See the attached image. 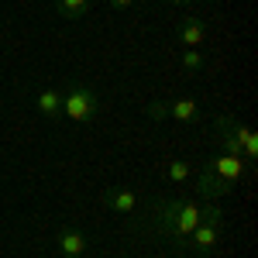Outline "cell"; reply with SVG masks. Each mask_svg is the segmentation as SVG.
Wrapping results in <instances>:
<instances>
[{
	"mask_svg": "<svg viewBox=\"0 0 258 258\" xmlns=\"http://www.w3.org/2000/svg\"><path fill=\"white\" fill-rule=\"evenodd\" d=\"M152 214L159 217L162 231H165L169 238L182 241L200 224V220H203V207L193 203V200H165V203H159Z\"/></svg>",
	"mask_w": 258,
	"mask_h": 258,
	"instance_id": "obj_1",
	"label": "cell"
},
{
	"mask_svg": "<svg viewBox=\"0 0 258 258\" xmlns=\"http://www.w3.org/2000/svg\"><path fill=\"white\" fill-rule=\"evenodd\" d=\"M100 114V93L90 83H73L62 93V117H69L73 124H90Z\"/></svg>",
	"mask_w": 258,
	"mask_h": 258,
	"instance_id": "obj_2",
	"label": "cell"
},
{
	"mask_svg": "<svg viewBox=\"0 0 258 258\" xmlns=\"http://www.w3.org/2000/svg\"><path fill=\"white\" fill-rule=\"evenodd\" d=\"M197 193H200L203 203H217L220 197L231 193V182H224V179L210 169V162H203V165H200V176H197Z\"/></svg>",
	"mask_w": 258,
	"mask_h": 258,
	"instance_id": "obj_3",
	"label": "cell"
},
{
	"mask_svg": "<svg viewBox=\"0 0 258 258\" xmlns=\"http://www.w3.org/2000/svg\"><path fill=\"white\" fill-rule=\"evenodd\" d=\"M176 38H179L182 48H200L203 41L210 38V24L200 21V18H182L176 24Z\"/></svg>",
	"mask_w": 258,
	"mask_h": 258,
	"instance_id": "obj_4",
	"label": "cell"
},
{
	"mask_svg": "<svg viewBox=\"0 0 258 258\" xmlns=\"http://www.w3.org/2000/svg\"><path fill=\"white\" fill-rule=\"evenodd\" d=\"M207 162H210V169H214L224 182H231V186L244 176V165H248L244 159H234V155H217V159H207Z\"/></svg>",
	"mask_w": 258,
	"mask_h": 258,
	"instance_id": "obj_5",
	"label": "cell"
},
{
	"mask_svg": "<svg viewBox=\"0 0 258 258\" xmlns=\"http://www.w3.org/2000/svg\"><path fill=\"white\" fill-rule=\"evenodd\" d=\"M103 207H107V210H114V214H131V210L138 207V197H135L131 189L110 186V189L103 193Z\"/></svg>",
	"mask_w": 258,
	"mask_h": 258,
	"instance_id": "obj_6",
	"label": "cell"
},
{
	"mask_svg": "<svg viewBox=\"0 0 258 258\" xmlns=\"http://www.w3.org/2000/svg\"><path fill=\"white\" fill-rule=\"evenodd\" d=\"M55 241H59V251L66 258H83V251L90 248L86 238H83V231H76V227H62Z\"/></svg>",
	"mask_w": 258,
	"mask_h": 258,
	"instance_id": "obj_7",
	"label": "cell"
},
{
	"mask_svg": "<svg viewBox=\"0 0 258 258\" xmlns=\"http://www.w3.org/2000/svg\"><path fill=\"white\" fill-rule=\"evenodd\" d=\"M35 107H38L41 117H48V120L62 117V93H59V90H52V86H45L38 97H35Z\"/></svg>",
	"mask_w": 258,
	"mask_h": 258,
	"instance_id": "obj_8",
	"label": "cell"
},
{
	"mask_svg": "<svg viewBox=\"0 0 258 258\" xmlns=\"http://www.w3.org/2000/svg\"><path fill=\"white\" fill-rule=\"evenodd\" d=\"M169 117H172V120H182V124H193V120L200 117V103L193 97L169 100Z\"/></svg>",
	"mask_w": 258,
	"mask_h": 258,
	"instance_id": "obj_9",
	"label": "cell"
},
{
	"mask_svg": "<svg viewBox=\"0 0 258 258\" xmlns=\"http://www.w3.org/2000/svg\"><path fill=\"white\" fill-rule=\"evenodd\" d=\"M59 4V14L66 21H80L90 14V0H55Z\"/></svg>",
	"mask_w": 258,
	"mask_h": 258,
	"instance_id": "obj_10",
	"label": "cell"
},
{
	"mask_svg": "<svg viewBox=\"0 0 258 258\" xmlns=\"http://www.w3.org/2000/svg\"><path fill=\"white\" fill-rule=\"evenodd\" d=\"M207 62H203V52L200 48H182V73H200Z\"/></svg>",
	"mask_w": 258,
	"mask_h": 258,
	"instance_id": "obj_11",
	"label": "cell"
},
{
	"mask_svg": "<svg viewBox=\"0 0 258 258\" xmlns=\"http://www.w3.org/2000/svg\"><path fill=\"white\" fill-rule=\"evenodd\" d=\"M165 179H169V182H186V179H189V165L182 159H172L165 165Z\"/></svg>",
	"mask_w": 258,
	"mask_h": 258,
	"instance_id": "obj_12",
	"label": "cell"
},
{
	"mask_svg": "<svg viewBox=\"0 0 258 258\" xmlns=\"http://www.w3.org/2000/svg\"><path fill=\"white\" fill-rule=\"evenodd\" d=\"M145 117L148 120H165L169 117V100H152V103L145 107Z\"/></svg>",
	"mask_w": 258,
	"mask_h": 258,
	"instance_id": "obj_13",
	"label": "cell"
},
{
	"mask_svg": "<svg viewBox=\"0 0 258 258\" xmlns=\"http://www.w3.org/2000/svg\"><path fill=\"white\" fill-rule=\"evenodd\" d=\"M131 4H135V0H110V7H114V11H127Z\"/></svg>",
	"mask_w": 258,
	"mask_h": 258,
	"instance_id": "obj_14",
	"label": "cell"
},
{
	"mask_svg": "<svg viewBox=\"0 0 258 258\" xmlns=\"http://www.w3.org/2000/svg\"><path fill=\"white\" fill-rule=\"evenodd\" d=\"M169 4H176V7H182V4H189V0H169Z\"/></svg>",
	"mask_w": 258,
	"mask_h": 258,
	"instance_id": "obj_15",
	"label": "cell"
}]
</instances>
